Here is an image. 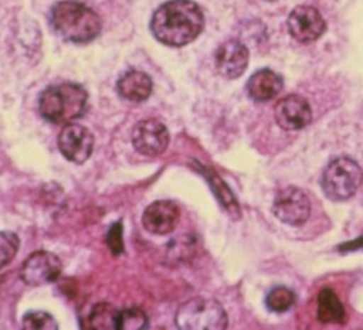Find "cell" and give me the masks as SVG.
I'll return each instance as SVG.
<instances>
[{
  "label": "cell",
  "instance_id": "obj_8",
  "mask_svg": "<svg viewBox=\"0 0 363 330\" xmlns=\"http://www.w3.org/2000/svg\"><path fill=\"white\" fill-rule=\"evenodd\" d=\"M58 149L71 163H85L94 149L92 133L79 123H67L58 135Z\"/></svg>",
  "mask_w": 363,
  "mask_h": 330
},
{
  "label": "cell",
  "instance_id": "obj_7",
  "mask_svg": "<svg viewBox=\"0 0 363 330\" xmlns=\"http://www.w3.org/2000/svg\"><path fill=\"white\" fill-rule=\"evenodd\" d=\"M62 269L60 258L48 251L33 252L21 265L20 278L28 286H43L58 279Z\"/></svg>",
  "mask_w": 363,
  "mask_h": 330
},
{
  "label": "cell",
  "instance_id": "obj_21",
  "mask_svg": "<svg viewBox=\"0 0 363 330\" xmlns=\"http://www.w3.org/2000/svg\"><path fill=\"white\" fill-rule=\"evenodd\" d=\"M147 327V317L142 309L130 307L119 313L118 329L121 330H142Z\"/></svg>",
  "mask_w": 363,
  "mask_h": 330
},
{
  "label": "cell",
  "instance_id": "obj_20",
  "mask_svg": "<svg viewBox=\"0 0 363 330\" xmlns=\"http://www.w3.org/2000/svg\"><path fill=\"white\" fill-rule=\"evenodd\" d=\"M23 329L24 330H57L58 323L55 319L43 310H31L23 316Z\"/></svg>",
  "mask_w": 363,
  "mask_h": 330
},
{
  "label": "cell",
  "instance_id": "obj_6",
  "mask_svg": "<svg viewBox=\"0 0 363 330\" xmlns=\"http://www.w3.org/2000/svg\"><path fill=\"white\" fill-rule=\"evenodd\" d=\"M272 212L281 222L299 227L311 215V201L301 188L288 186L277 193L272 203Z\"/></svg>",
  "mask_w": 363,
  "mask_h": 330
},
{
  "label": "cell",
  "instance_id": "obj_12",
  "mask_svg": "<svg viewBox=\"0 0 363 330\" xmlns=\"http://www.w3.org/2000/svg\"><path fill=\"white\" fill-rule=\"evenodd\" d=\"M274 116L281 129L301 130L312 122V109L305 98L292 93L278 101Z\"/></svg>",
  "mask_w": 363,
  "mask_h": 330
},
{
  "label": "cell",
  "instance_id": "obj_4",
  "mask_svg": "<svg viewBox=\"0 0 363 330\" xmlns=\"http://www.w3.org/2000/svg\"><path fill=\"white\" fill-rule=\"evenodd\" d=\"M174 323L182 330H223L228 324V317L217 300L191 297L179 306Z\"/></svg>",
  "mask_w": 363,
  "mask_h": 330
},
{
  "label": "cell",
  "instance_id": "obj_9",
  "mask_svg": "<svg viewBox=\"0 0 363 330\" xmlns=\"http://www.w3.org/2000/svg\"><path fill=\"white\" fill-rule=\"evenodd\" d=\"M326 23L312 6H296L288 17V31L299 42H312L322 37Z\"/></svg>",
  "mask_w": 363,
  "mask_h": 330
},
{
  "label": "cell",
  "instance_id": "obj_11",
  "mask_svg": "<svg viewBox=\"0 0 363 330\" xmlns=\"http://www.w3.org/2000/svg\"><path fill=\"white\" fill-rule=\"evenodd\" d=\"M248 59V48L241 41L234 38L221 42L214 55L217 72L227 79L241 76L247 69Z\"/></svg>",
  "mask_w": 363,
  "mask_h": 330
},
{
  "label": "cell",
  "instance_id": "obj_16",
  "mask_svg": "<svg viewBox=\"0 0 363 330\" xmlns=\"http://www.w3.org/2000/svg\"><path fill=\"white\" fill-rule=\"evenodd\" d=\"M316 317L320 323H343L346 319V310L342 302L339 300L337 295L325 288L318 295V307H316Z\"/></svg>",
  "mask_w": 363,
  "mask_h": 330
},
{
  "label": "cell",
  "instance_id": "obj_2",
  "mask_svg": "<svg viewBox=\"0 0 363 330\" xmlns=\"http://www.w3.org/2000/svg\"><path fill=\"white\" fill-rule=\"evenodd\" d=\"M51 25L54 31L65 41L74 44H86L95 40L102 28L99 16L75 0H62L51 8Z\"/></svg>",
  "mask_w": 363,
  "mask_h": 330
},
{
  "label": "cell",
  "instance_id": "obj_13",
  "mask_svg": "<svg viewBox=\"0 0 363 330\" xmlns=\"http://www.w3.org/2000/svg\"><path fill=\"white\" fill-rule=\"evenodd\" d=\"M180 218V210L176 203L170 200H159L149 204L142 215L145 229L155 235H164L172 232Z\"/></svg>",
  "mask_w": 363,
  "mask_h": 330
},
{
  "label": "cell",
  "instance_id": "obj_10",
  "mask_svg": "<svg viewBox=\"0 0 363 330\" xmlns=\"http://www.w3.org/2000/svg\"><path fill=\"white\" fill-rule=\"evenodd\" d=\"M169 140L170 136L167 127L155 119L140 120L132 130V144L145 156L162 154L166 150Z\"/></svg>",
  "mask_w": 363,
  "mask_h": 330
},
{
  "label": "cell",
  "instance_id": "obj_1",
  "mask_svg": "<svg viewBox=\"0 0 363 330\" xmlns=\"http://www.w3.org/2000/svg\"><path fill=\"white\" fill-rule=\"evenodd\" d=\"M204 28V14L191 0H169L152 16L150 31L169 47H183L194 41Z\"/></svg>",
  "mask_w": 363,
  "mask_h": 330
},
{
  "label": "cell",
  "instance_id": "obj_18",
  "mask_svg": "<svg viewBox=\"0 0 363 330\" xmlns=\"http://www.w3.org/2000/svg\"><path fill=\"white\" fill-rule=\"evenodd\" d=\"M199 169H200V173L206 177V180L208 181L210 184V188L213 190L214 195L217 197V200L220 201V204L223 205V208L227 211V214L231 217V218H240V207H238V203L234 197V194L231 193V190L228 188V186L220 178V176L208 169V167H204L201 164H199Z\"/></svg>",
  "mask_w": 363,
  "mask_h": 330
},
{
  "label": "cell",
  "instance_id": "obj_19",
  "mask_svg": "<svg viewBox=\"0 0 363 330\" xmlns=\"http://www.w3.org/2000/svg\"><path fill=\"white\" fill-rule=\"evenodd\" d=\"M295 303V295L289 288L277 286L265 297V305L271 312L284 313L289 310Z\"/></svg>",
  "mask_w": 363,
  "mask_h": 330
},
{
  "label": "cell",
  "instance_id": "obj_17",
  "mask_svg": "<svg viewBox=\"0 0 363 330\" xmlns=\"http://www.w3.org/2000/svg\"><path fill=\"white\" fill-rule=\"evenodd\" d=\"M119 313L121 310L111 303H98L81 322V327L89 330H118Z\"/></svg>",
  "mask_w": 363,
  "mask_h": 330
},
{
  "label": "cell",
  "instance_id": "obj_23",
  "mask_svg": "<svg viewBox=\"0 0 363 330\" xmlns=\"http://www.w3.org/2000/svg\"><path fill=\"white\" fill-rule=\"evenodd\" d=\"M106 245L113 255H121L123 252V225L121 221L111 225L106 234Z\"/></svg>",
  "mask_w": 363,
  "mask_h": 330
},
{
  "label": "cell",
  "instance_id": "obj_3",
  "mask_svg": "<svg viewBox=\"0 0 363 330\" xmlns=\"http://www.w3.org/2000/svg\"><path fill=\"white\" fill-rule=\"evenodd\" d=\"M88 93L84 86L72 82L45 88L38 99L40 115L54 123L67 125L79 118L86 108Z\"/></svg>",
  "mask_w": 363,
  "mask_h": 330
},
{
  "label": "cell",
  "instance_id": "obj_15",
  "mask_svg": "<svg viewBox=\"0 0 363 330\" xmlns=\"http://www.w3.org/2000/svg\"><path fill=\"white\" fill-rule=\"evenodd\" d=\"M116 89L123 99L130 102H143L150 96L153 82L146 72L130 69L118 79Z\"/></svg>",
  "mask_w": 363,
  "mask_h": 330
},
{
  "label": "cell",
  "instance_id": "obj_14",
  "mask_svg": "<svg viewBox=\"0 0 363 330\" xmlns=\"http://www.w3.org/2000/svg\"><path fill=\"white\" fill-rule=\"evenodd\" d=\"M282 76L268 68L255 71L247 82L248 95L257 102H268L274 99L282 91Z\"/></svg>",
  "mask_w": 363,
  "mask_h": 330
},
{
  "label": "cell",
  "instance_id": "obj_22",
  "mask_svg": "<svg viewBox=\"0 0 363 330\" xmlns=\"http://www.w3.org/2000/svg\"><path fill=\"white\" fill-rule=\"evenodd\" d=\"M18 251V237L11 231H0V269L9 265Z\"/></svg>",
  "mask_w": 363,
  "mask_h": 330
},
{
  "label": "cell",
  "instance_id": "obj_5",
  "mask_svg": "<svg viewBox=\"0 0 363 330\" xmlns=\"http://www.w3.org/2000/svg\"><path fill=\"white\" fill-rule=\"evenodd\" d=\"M363 183L362 167L350 157L332 160L322 174V190L333 201H346L356 194Z\"/></svg>",
  "mask_w": 363,
  "mask_h": 330
}]
</instances>
